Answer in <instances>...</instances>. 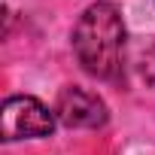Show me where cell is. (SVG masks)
<instances>
[{"mask_svg": "<svg viewBox=\"0 0 155 155\" xmlns=\"http://www.w3.org/2000/svg\"><path fill=\"white\" fill-rule=\"evenodd\" d=\"M140 70H143V79L155 88V43L146 49V55H143V67H140Z\"/></svg>", "mask_w": 155, "mask_h": 155, "instance_id": "obj_4", "label": "cell"}, {"mask_svg": "<svg viewBox=\"0 0 155 155\" xmlns=\"http://www.w3.org/2000/svg\"><path fill=\"white\" fill-rule=\"evenodd\" d=\"M55 116H58V122L67 125V128H101V125H107V119H110L107 104H104L94 91L79 88V85L61 88L58 104H55Z\"/></svg>", "mask_w": 155, "mask_h": 155, "instance_id": "obj_3", "label": "cell"}, {"mask_svg": "<svg viewBox=\"0 0 155 155\" xmlns=\"http://www.w3.org/2000/svg\"><path fill=\"white\" fill-rule=\"evenodd\" d=\"M73 52L94 79H119L125 52V21L116 3H91L73 28Z\"/></svg>", "mask_w": 155, "mask_h": 155, "instance_id": "obj_1", "label": "cell"}, {"mask_svg": "<svg viewBox=\"0 0 155 155\" xmlns=\"http://www.w3.org/2000/svg\"><path fill=\"white\" fill-rule=\"evenodd\" d=\"M55 125H58L55 110H49L43 101H37L31 94H15L0 110V140L3 143L49 137L55 131Z\"/></svg>", "mask_w": 155, "mask_h": 155, "instance_id": "obj_2", "label": "cell"}]
</instances>
